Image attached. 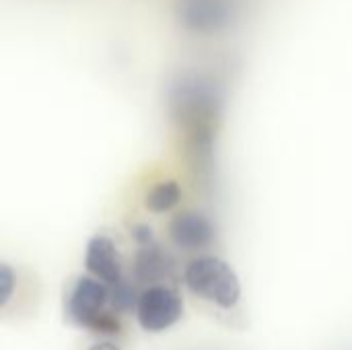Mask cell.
Segmentation results:
<instances>
[{"label":"cell","instance_id":"cell-1","mask_svg":"<svg viewBox=\"0 0 352 350\" xmlns=\"http://www.w3.org/2000/svg\"><path fill=\"white\" fill-rule=\"evenodd\" d=\"M64 316L70 324L91 332H120V318L113 307L111 289L93 274L72 281L64 295Z\"/></svg>","mask_w":352,"mask_h":350},{"label":"cell","instance_id":"cell-2","mask_svg":"<svg viewBox=\"0 0 352 350\" xmlns=\"http://www.w3.org/2000/svg\"><path fill=\"white\" fill-rule=\"evenodd\" d=\"M186 287L208 303L231 309L239 303L241 285L235 270L217 256L194 258L184 270Z\"/></svg>","mask_w":352,"mask_h":350},{"label":"cell","instance_id":"cell-3","mask_svg":"<svg viewBox=\"0 0 352 350\" xmlns=\"http://www.w3.org/2000/svg\"><path fill=\"white\" fill-rule=\"evenodd\" d=\"M136 320L146 332H163L177 324L184 316L182 295L163 283L148 285L136 301Z\"/></svg>","mask_w":352,"mask_h":350},{"label":"cell","instance_id":"cell-4","mask_svg":"<svg viewBox=\"0 0 352 350\" xmlns=\"http://www.w3.org/2000/svg\"><path fill=\"white\" fill-rule=\"evenodd\" d=\"M85 268L89 274H93L109 287H116L122 281H126L120 250L107 235H95L89 239L85 250Z\"/></svg>","mask_w":352,"mask_h":350},{"label":"cell","instance_id":"cell-5","mask_svg":"<svg viewBox=\"0 0 352 350\" xmlns=\"http://www.w3.org/2000/svg\"><path fill=\"white\" fill-rule=\"evenodd\" d=\"M169 237L179 250L198 252L212 243L214 229L204 215L196 210H186L173 217V221L169 223Z\"/></svg>","mask_w":352,"mask_h":350},{"label":"cell","instance_id":"cell-6","mask_svg":"<svg viewBox=\"0 0 352 350\" xmlns=\"http://www.w3.org/2000/svg\"><path fill=\"white\" fill-rule=\"evenodd\" d=\"M173 270V262L161 252L157 243L142 245L134 260V278L142 285H157L167 278Z\"/></svg>","mask_w":352,"mask_h":350},{"label":"cell","instance_id":"cell-7","mask_svg":"<svg viewBox=\"0 0 352 350\" xmlns=\"http://www.w3.org/2000/svg\"><path fill=\"white\" fill-rule=\"evenodd\" d=\"M182 200V190L177 186V182L173 179H167V182H161L157 186H153L148 192H146V198H144V206L151 210V212H167L171 210L173 206H177Z\"/></svg>","mask_w":352,"mask_h":350},{"label":"cell","instance_id":"cell-8","mask_svg":"<svg viewBox=\"0 0 352 350\" xmlns=\"http://www.w3.org/2000/svg\"><path fill=\"white\" fill-rule=\"evenodd\" d=\"M12 287H14L12 270L8 264H2L0 266V301H2V305L8 303V299L12 295Z\"/></svg>","mask_w":352,"mask_h":350},{"label":"cell","instance_id":"cell-9","mask_svg":"<svg viewBox=\"0 0 352 350\" xmlns=\"http://www.w3.org/2000/svg\"><path fill=\"white\" fill-rule=\"evenodd\" d=\"M134 237H136V241H138L140 245L155 243V233H153V229L146 227V225H138V227L134 229Z\"/></svg>","mask_w":352,"mask_h":350},{"label":"cell","instance_id":"cell-10","mask_svg":"<svg viewBox=\"0 0 352 350\" xmlns=\"http://www.w3.org/2000/svg\"><path fill=\"white\" fill-rule=\"evenodd\" d=\"M89 350H120V347H116L113 342H97Z\"/></svg>","mask_w":352,"mask_h":350}]
</instances>
